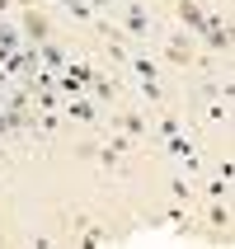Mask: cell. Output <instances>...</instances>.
<instances>
[{
    "label": "cell",
    "mask_w": 235,
    "mask_h": 249,
    "mask_svg": "<svg viewBox=\"0 0 235 249\" xmlns=\"http://www.w3.org/2000/svg\"><path fill=\"white\" fill-rule=\"evenodd\" d=\"M202 38H207V52H231V24L226 19H212L207 14V24H202Z\"/></svg>",
    "instance_id": "cell-1"
},
{
    "label": "cell",
    "mask_w": 235,
    "mask_h": 249,
    "mask_svg": "<svg viewBox=\"0 0 235 249\" xmlns=\"http://www.w3.org/2000/svg\"><path fill=\"white\" fill-rule=\"evenodd\" d=\"M123 24H127V38H146V33H151V14H146V5H141V0H127Z\"/></svg>",
    "instance_id": "cell-2"
},
{
    "label": "cell",
    "mask_w": 235,
    "mask_h": 249,
    "mask_svg": "<svg viewBox=\"0 0 235 249\" xmlns=\"http://www.w3.org/2000/svg\"><path fill=\"white\" fill-rule=\"evenodd\" d=\"M174 14H179V24L188 28V33H202V24H207V10H202L198 0H174Z\"/></svg>",
    "instance_id": "cell-3"
},
{
    "label": "cell",
    "mask_w": 235,
    "mask_h": 249,
    "mask_svg": "<svg viewBox=\"0 0 235 249\" xmlns=\"http://www.w3.org/2000/svg\"><path fill=\"white\" fill-rule=\"evenodd\" d=\"M165 61L169 66H188L193 61V33H174L169 47H165Z\"/></svg>",
    "instance_id": "cell-4"
},
{
    "label": "cell",
    "mask_w": 235,
    "mask_h": 249,
    "mask_svg": "<svg viewBox=\"0 0 235 249\" xmlns=\"http://www.w3.org/2000/svg\"><path fill=\"white\" fill-rule=\"evenodd\" d=\"M66 118L71 123H80V127H94L99 123V104H90V99H66Z\"/></svg>",
    "instance_id": "cell-5"
},
{
    "label": "cell",
    "mask_w": 235,
    "mask_h": 249,
    "mask_svg": "<svg viewBox=\"0 0 235 249\" xmlns=\"http://www.w3.org/2000/svg\"><path fill=\"white\" fill-rule=\"evenodd\" d=\"M24 38H33V42H47V33H52V24H47V14H38V10H24V28H19Z\"/></svg>",
    "instance_id": "cell-6"
},
{
    "label": "cell",
    "mask_w": 235,
    "mask_h": 249,
    "mask_svg": "<svg viewBox=\"0 0 235 249\" xmlns=\"http://www.w3.org/2000/svg\"><path fill=\"white\" fill-rule=\"evenodd\" d=\"M165 155H174V160H183V165H193V141L183 137V132H174V137H165Z\"/></svg>",
    "instance_id": "cell-7"
},
{
    "label": "cell",
    "mask_w": 235,
    "mask_h": 249,
    "mask_svg": "<svg viewBox=\"0 0 235 249\" xmlns=\"http://www.w3.org/2000/svg\"><path fill=\"white\" fill-rule=\"evenodd\" d=\"M33 47H38V61L47 71H61L66 66V52H61V42H33Z\"/></svg>",
    "instance_id": "cell-8"
},
{
    "label": "cell",
    "mask_w": 235,
    "mask_h": 249,
    "mask_svg": "<svg viewBox=\"0 0 235 249\" xmlns=\"http://www.w3.org/2000/svg\"><path fill=\"white\" fill-rule=\"evenodd\" d=\"M113 123L123 127V137H146V118H141V113H113Z\"/></svg>",
    "instance_id": "cell-9"
},
{
    "label": "cell",
    "mask_w": 235,
    "mask_h": 249,
    "mask_svg": "<svg viewBox=\"0 0 235 249\" xmlns=\"http://www.w3.org/2000/svg\"><path fill=\"white\" fill-rule=\"evenodd\" d=\"M127 66H132V71H137V75H141V80H155V75H160V66H155V61H151V56H127Z\"/></svg>",
    "instance_id": "cell-10"
},
{
    "label": "cell",
    "mask_w": 235,
    "mask_h": 249,
    "mask_svg": "<svg viewBox=\"0 0 235 249\" xmlns=\"http://www.w3.org/2000/svg\"><path fill=\"white\" fill-rule=\"evenodd\" d=\"M0 47H10V52H19V47H24V33H19L14 24H5V19H0Z\"/></svg>",
    "instance_id": "cell-11"
},
{
    "label": "cell",
    "mask_w": 235,
    "mask_h": 249,
    "mask_svg": "<svg viewBox=\"0 0 235 249\" xmlns=\"http://www.w3.org/2000/svg\"><path fill=\"white\" fill-rule=\"evenodd\" d=\"M28 127H33L38 137H52L56 127H61V113H52V108H47V113H42V118H38V123H28Z\"/></svg>",
    "instance_id": "cell-12"
},
{
    "label": "cell",
    "mask_w": 235,
    "mask_h": 249,
    "mask_svg": "<svg viewBox=\"0 0 235 249\" xmlns=\"http://www.w3.org/2000/svg\"><path fill=\"white\" fill-rule=\"evenodd\" d=\"M61 5H66V14H71V19H80V24H90V19H94V10H90L85 0H61Z\"/></svg>",
    "instance_id": "cell-13"
},
{
    "label": "cell",
    "mask_w": 235,
    "mask_h": 249,
    "mask_svg": "<svg viewBox=\"0 0 235 249\" xmlns=\"http://www.w3.org/2000/svg\"><path fill=\"white\" fill-rule=\"evenodd\" d=\"M207 221H212V226H221V231H226V226H231V207H226L221 197H217V202H212V212H207Z\"/></svg>",
    "instance_id": "cell-14"
},
{
    "label": "cell",
    "mask_w": 235,
    "mask_h": 249,
    "mask_svg": "<svg viewBox=\"0 0 235 249\" xmlns=\"http://www.w3.org/2000/svg\"><path fill=\"white\" fill-rule=\"evenodd\" d=\"M169 197H174V202H188V197H193V188H188L183 179H169Z\"/></svg>",
    "instance_id": "cell-15"
},
{
    "label": "cell",
    "mask_w": 235,
    "mask_h": 249,
    "mask_svg": "<svg viewBox=\"0 0 235 249\" xmlns=\"http://www.w3.org/2000/svg\"><path fill=\"white\" fill-rule=\"evenodd\" d=\"M174 132H183V123H179V118H174V113H169L165 123H160V137H174Z\"/></svg>",
    "instance_id": "cell-16"
},
{
    "label": "cell",
    "mask_w": 235,
    "mask_h": 249,
    "mask_svg": "<svg viewBox=\"0 0 235 249\" xmlns=\"http://www.w3.org/2000/svg\"><path fill=\"white\" fill-rule=\"evenodd\" d=\"M94 89H99V99H113V94H118V85H113V80H104V75L94 80Z\"/></svg>",
    "instance_id": "cell-17"
},
{
    "label": "cell",
    "mask_w": 235,
    "mask_h": 249,
    "mask_svg": "<svg viewBox=\"0 0 235 249\" xmlns=\"http://www.w3.org/2000/svg\"><path fill=\"white\" fill-rule=\"evenodd\" d=\"M141 94H146V99L155 104V99H160V85H155V80H141Z\"/></svg>",
    "instance_id": "cell-18"
},
{
    "label": "cell",
    "mask_w": 235,
    "mask_h": 249,
    "mask_svg": "<svg viewBox=\"0 0 235 249\" xmlns=\"http://www.w3.org/2000/svg\"><path fill=\"white\" fill-rule=\"evenodd\" d=\"M207 193H212V197H226V193H231V183H226V179H212Z\"/></svg>",
    "instance_id": "cell-19"
},
{
    "label": "cell",
    "mask_w": 235,
    "mask_h": 249,
    "mask_svg": "<svg viewBox=\"0 0 235 249\" xmlns=\"http://www.w3.org/2000/svg\"><path fill=\"white\" fill-rule=\"evenodd\" d=\"M0 137H10V118H5V108H0Z\"/></svg>",
    "instance_id": "cell-20"
},
{
    "label": "cell",
    "mask_w": 235,
    "mask_h": 249,
    "mask_svg": "<svg viewBox=\"0 0 235 249\" xmlns=\"http://www.w3.org/2000/svg\"><path fill=\"white\" fill-rule=\"evenodd\" d=\"M85 5H90V10H108L113 0H85Z\"/></svg>",
    "instance_id": "cell-21"
},
{
    "label": "cell",
    "mask_w": 235,
    "mask_h": 249,
    "mask_svg": "<svg viewBox=\"0 0 235 249\" xmlns=\"http://www.w3.org/2000/svg\"><path fill=\"white\" fill-rule=\"evenodd\" d=\"M10 5H24V10H33V0H10Z\"/></svg>",
    "instance_id": "cell-22"
},
{
    "label": "cell",
    "mask_w": 235,
    "mask_h": 249,
    "mask_svg": "<svg viewBox=\"0 0 235 249\" xmlns=\"http://www.w3.org/2000/svg\"><path fill=\"white\" fill-rule=\"evenodd\" d=\"M5 10H10V0H0V14H5Z\"/></svg>",
    "instance_id": "cell-23"
},
{
    "label": "cell",
    "mask_w": 235,
    "mask_h": 249,
    "mask_svg": "<svg viewBox=\"0 0 235 249\" xmlns=\"http://www.w3.org/2000/svg\"><path fill=\"white\" fill-rule=\"evenodd\" d=\"M0 108H5V94H0Z\"/></svg>",
    "instance_id": "cell-24"
}]
</instances>
